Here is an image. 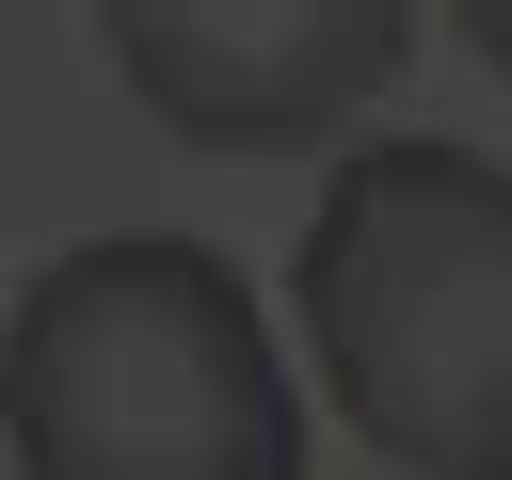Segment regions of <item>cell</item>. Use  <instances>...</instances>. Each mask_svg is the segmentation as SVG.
<instances>
[{"mask_svg":"<svg viewBox=\"0 0 512 480\" xmlns=\"http://www.w3.org/2000/svg\"><path fill=\"white\" fill-rule=\"evenodd\" d=\"M0 448L32 480H304V384L208 240H80L0 320Z\"/></svg>","mask_w":512,"mask_h":480,"instance_id":"1","label":"cell"},{"mask_svg":"<svg viewBox=\"0 0 512 480\" xmlns=\"http://www.w3.org/2000/svg\"><path fill=\"white\" fill-rule=\"evenodd\" d=\"M304 336L400 480H512V160L384 128L304 224Z\"/></svg>","mask_w":512,"mask_h":480,"instance_id":"2","label":"cell"},{"mask_svg":"<svg viewBox=\"0 0 512 480\" xmlns=\"http://www.w3.org/2000/svg\"><path fill=\"white\" fill-rule=\"evenodd\" d=\"M96 48L176 144L288 160L416 64V0H96Z\"/></svg>","mask_w":512,"mask_h":480,"instance_id":"3","label":"cell"}]
</instances>
